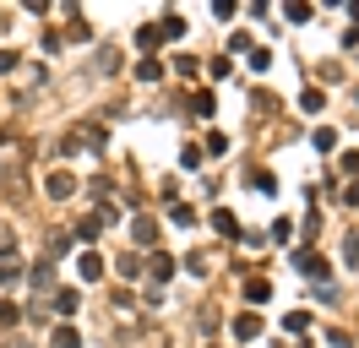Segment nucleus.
Segmentation results:
<instances>
[{
	"mask_svg": "<svg viewBox=\"0 0 359 348\" xmlns=\"http://www.w3.org/2000/svg\"><path fill=\"white\" fill-rule=\"evenodd\" d=\"M234 338H240V343H251V338H262V316H256V310H245V316H234Z\"/></svg>",
	"mask_w": 359,
	"mask_h": 348,
	"instance_id": "5",
	"label": "nucleus"
},
{
	"mask_svg": "<svg viewBox=\"0 0 359 348\" xmlns=\"http://www.w3.org/2000/svg\"><path fill=\"white\" fill-rule=\"evenodd\" d=\"M22 321V305L16 299H0V327H16Z\"/></svg>",
	"mask_w": 359,
	"mask_h": 348,
	"instance_id": "14",
	"label": "nucleus"
},
{
	"mask_svg": "<svg viewBox=\"0 0 359 348\" xmlns=\"http://www.w3.org/2000/svg\"><path fill=\"white\" fill-rule=\"evenodd\" d=\"M115 272H120V278H142V256H137V251H126V256H120V262H115Z\"/></svg>",
	"mask_w": 359,
	"mask_h": 348,
	"instance_id": "8",
	"label": "nucleus"
},
{
	"mask_svg": "<svg viewBox=\"0 0 359 348\" xmlns=\"http://www.w3.org/2000/svg\"><path fill=\"white\" fill-rule=\"evenodd\" d=\"M76 305H82L76 288H60V294H55V310H60V316H76Z\"/></svg>",
	"mask_w": 359,
	"mask_h": 348,
	"instance_id": "13",
	"label": "nucleus"
},
{
	"mask_svg": "<svg viewBox=\"0 0 359 348\" xmlns=\"http://www.w3.org/2000/svg\"><path fill=\"white\" fill-rule=\"evenodd\" d=\"M310 141H316V152H338V131H332V126H316Z\"/></svg>",
	"mask_w": 359,
	"mask_h": 348,
	"instance_id": "10",
	"label": "nucleus"
},
{
	"mask_svg": "<svg viewBox=\"0 0 359 348\" xmlns=\"http://www.w3.org/2000/svg\"><path fill=\"white\" fill-rule=\"evenodd\" d=\"M191 115H213V93H196L191 98Z\"/></svg>",
	"mask_w": 359,
	"mask_h": 348,
	"instance_id": "21",
	"label": "nucleus"
},
{
	"mask_svg": "<svg viewBox=\"0 0 359 348\" xmlns=\"http://www.w3.org/2000/svg\"><path fill=\"white\" fill-rule=\"evenodd\" d=\"M207 223H213V229L223 234V240H245V229H240V218H234L229 207H218L213 218H207Z\"/></svg>",
	"mask_w": 359,
	"mask_h": 348,
	"instance_id": "3",
	"label": "nucleus"
},
{
	"mask_svg": "<svg viewBox=\"0 0 359 348\" xmlns=\"http://www.w3.org/2000/svg\"><path fill=\"white\" fill-rule=\"evenodd\" d=\"M338 163H343V174H359V152H343Z\"/></svg>",
	"mask_w": 359,
	"mask_h": 348,
	"instance_id": "27",
	"label": "nucleus"
},
{
	"mask_svg": "<svg viewBox=\"0 0 359 348\" xmlns=\"http://www.w3.org/2000/svg\"><path fill=\"white\" fill-rule=\"evenodd\" d=\"M191 218H196V212L185 207V202H174V207H169V223H191Z\"/></svg>",
	"mask_w": 359,
	"mask_h": 348,
	"instance_id": "26",
	"label": "nucleus"
},
{
	"mask_svg": "<svg viewBox=\"0 0 359 348\" xmlns=\"http://www.w3.org/2000/svg\"><path fill=\"white\" fill-rule=\"evenodd\" d=\"M343 256H349V262L359 267V234H349V245H343Z\"/></svg>",
	"mask_w": 359,
	"mask_h": 348,
	"instance_id": "28",
	"label": "nucleus"
},
{
	"mask_svg": "<svg viewBox=\"0 0 359 348\" xmlns=\"http://www.w3.org/2000/svg\"><path fill=\"white\" fill-rule=\"evenodd\" d=\"M234 11H240V0H213V16H218V22H229Z\"/></svg>",
	"mask_w": 359,
	"mask_h": 348,
	"instance_id": "18",
	"label": "nucleus"
},
{
	"mask_svg": "<svg viewBox=\"0 0 359 348\" xmlns=\"http://www.w3.org/2000/svg\"><path fill=\"white\" fill-rule=\"evenodd\" d=\"M283 327H288V332H305V327H310V316H305V310H288Z\"/></svg>",
	"mask_w": 359,
	"mask_h": 348,
	"instance_id": "17",
	"label": "nucleus"
},
{
	"mask_svg": "<svg viewBox=\"0 0 359 348\" xmlns=\"http://www.w3.org/2000/svg\"><path fill=\"white\" fill-rule=\"evenodd\" d=\"M251 185H256V191H267V196H273V191H278V180H273V174H262V169H256V174H251Z\"/></svg>",
	"mask_w": 359,
	"mask_h": 348,
	"instance_id": "22",
	"label": "nucleus"
},
{
	"mask_svg": "<svg viewBox=\"0 0 359 348\" xmlns=\"http://www.w3.org/2000/svg\"><path fill=\"white\" fill-rule=\"evenodd\" d=\"M349 207H359V185H349Z\"/></svg>",
	"mask_w": 359,
	"mask_h": 348,
	"instance_id": "30",
	"label": "nucleus"
},
{
	"mask_svg": "<svg viewBox=\"0 0 359 348\" xmlns=\"http://www.w3.org/2000/svg\"><path fill=\"white\" fill-rule=\"evenodd\" d=\"M137 76H142V82H158V76H163V66H158V60H142V66H137Z\"/></svg>",
	"mask_w": 359,
	"mask_h": 348,
	"instance_id": "23",
	"label": "nucleus"
},
{
	"mask_svg": "<svg viewBox=\"0 0 359 348\" xmlns=\"http://www.w3.org/2000/svg\"><path fill=\"white\" fill-rule=\"evenodd\" d=\"M349 16H354V27H359V0H354V5H349Z\"/></svg>",
	"mask_w": 359,
	"mask_h": 348,
	"instance_id": "31",
	"label": "nucleus"
},
{
	"mask_svg": "<svg viewBox=\"0 0 359 348\" xmlns=\"http://www.w3.org/2000/svg\"><path fill=\"white\" fill-rule=\"evenodd\" d=\"M245 294H251V299H267L273 288H267V278H251V283H245Z\"/></svg>",
	"mask_w": 359,
	"mask_h": 348,
	"instance_id": "25",
	"label": "nucleus"
},
{
	"mask_svg": "<svg viewBox=\"0 0 359 348\" xmlns=\"http://www.w3.org/2000/svg\"><path fill=\"white\" fill-rule=\"evenodd\" d=\"M27 278H33V288H49V278H55V272H49V262H38V267H33Z\"/></svg>",
	"mask_w": 359,
	"mask_h": 348,
	"instance_id": "19",
	"label": "nucleus"
},
{
	"mask_svg": "<svg viewBox=\"0 0 359 348\" xmlns=\"http://www.w3.org/2000/svg\"><path fill=\"white\" fill-rule=\"evenodd\" d=\"M104 267H109V262H104L98 251H82V256H76V272H82L87 283H98V278H104Z\"/></svg>",
	"mask_w": 359,
	"mask_h": 348,
	"instance_id": "4",
	"label": "nucleus"
},
{
	"mask_svg": "<svg viewBox=\"0 0 359 348\" xmlns=\"http://www.w3.org/2000/svg\"><path fill=\"white\" fill-rule=\"evenodd\" d=\"M299 109H305V115H321V109H327V93H316V87L299 93Z\"/></svg>",
	"mask_w": 359,
	"mask_h": 348,
	"instance_id": "12",
	"label": "nucleus"
},
{
	"mask_svg": "<svg viewBox=\"0 0 359 348\" xmlns=\"http://www.w3.org/2000/svg\"><path fill=\"white\" fill-rule=\"evenodd\" d=\"M158 44H163V33H158V22H152V27H142V33H137V49H158Z\"/></svg>",
	"mask_w": 359,
	"mask_h": 348,
	"instance_id": "15",
	"label": "nucleus"
},
{
	"mask_svg": "<svg viewBox=\"0 0 359 348\" xmlns=\"http://www.w3.org/2000/svg\"><path fill=\"white\" fill-rule=\"evenodd\" d=\"M22 272H27V267H22V262H16V256H11V251H5V256H0V283H5V288H11V283L22 278Z\"/></svg>",
	"mask_w": 359,
	"mask_h": 348,
	"instance_id": "9",
	"label": "nucleus"
},
{
	"mask_svg": "<svg viewBox=\"0 0 359 348\" xmlns=\"http://www.w3.org/2000/svg\"><path fill=\"white\" fill-rule=\"evenodd\" d=\"M98 71H120V49H98Z\"/></svg>",
	"mask_w": 359,
	"mask_h": 348,
	"instance_id": "20",
	"label": "nucleus"
},
{
	"mask_svg": "<svg viewBox=\"0 0 359 348\" xmlns=\"http://www.w3.org/2000/svg\"><path fill=\"white\" fill-rule=\"evenodd\" d=\"M98 229H104L98 218H82V223H76V240H98Z\"/></svg>",
	"mask_w": 359,
	"mask_h": 348,
	"instance_id": "16",
	"label": "nucleus"
},
{
	"mask_svg": "<svg viewBox=\"0 0 359 348\" xmlns=\"http://www.w3.org/2000/svg\"><path fill=\"white\" fill-rule=\"evenodd\" d=\"M283 16H288V22H305V16H310V5H305V0H288Z\"/></svg>",
	"mask_w": 359,
	"mask_h": 348,
	"instance_id": "24",
	"label": "nucleus"
},
{
	"mask_svg": "<svg viewBox=\"0 0 359 348\" xmlns=\"http://www.w3.org/2000/svg\"><path fill=\"white\" fill-rule=\"evenodd\" d=\"M16 66V49H0V71H11Z\"/></svg>",
	"mask_w": 359,
	"mask_h": 348,
	"instance_id": "29",
	"label": "nucleus"
},
{
	"mask_svg": "<svg viewBox=\"0 0 359 348\" xmlns=\"http://www.w3.org/2000/svg\"><path fill=\"white\" fill-rule=\"evenodd\" d=\"M44 191H49V202H66V196L76 191V174L71 169H55V174L44 180Z\"/></svg>",
	"mask_w": 359,
	"mask_h": 348,
	"instance_id": "2",
	"label": "nucleus"
},
{
	"mask_svg": "<svg viewBox=\"0 0 359 348\" xmlns=\"http://www.w3.org/2000/svg\"><path fill=\"white\" fill-rule=\"evenodd\" d=\"M294 267H299L305 278H316V283H327V272H332V267H327L316 251H294Z\"/></svg>",
	"mask_w": 359,
	"mask_h": 348,
	"instance_id": "1",
	"label": "nucleus"
},
{
	"mask_svg": "<svg viewBox=\"0 0 359 348\" xmlns=\"http://www.w3.org/2000/svg\"><path fill=\"white\" fill-rule=\"evenodd\" d=\"M131 240H137V245H158V223H152V218H137V223H131Z\"/></svg>",
	"mask_w": 359,
	"mask_h": 348,
	"instance_id": "7",
	"label": "nucleus"
},
{
	"mask_svg": "<svg viewBox=\"0 0 359 348\" xmlns=\"http://www.w3.org/2000/svg\"><path fill=\"white\" fill-rule=\"evenodd\" d=\"M147 272H152V283H169V278H174V256H163V251H158V256L147 262Z\"/></svg>",
	"mask_w": 359,
	"mask_h": 348,
	"instance_id": "6",
	"label": "nucleus"
},
{
	"mask_svg": "<svg viewBox=\"0 0 359 348\" xmlns=\"http://www.w3.org/2000/svg\"><path fill=\"white\" fill-rule=\"evenodd\" d=\"M49 348H82L76 327H55V332H49Z\"/></svg>",
	"mask_w": 359,
	"mask_h": 348,
	"instance_id": "11",
	"label": "nucleus"
}]
</instances>
